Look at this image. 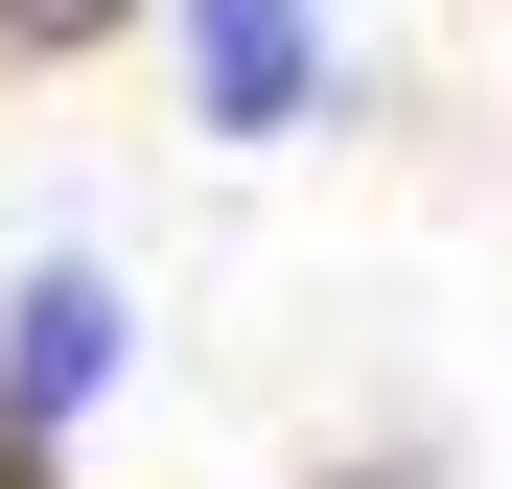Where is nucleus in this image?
I'll return each instance as SVG.
<instances>
[{
  "mask_svg": "<svg viewBox=\"0 0 512 489\" xmlns=\"http://www.w3.org/2000/svg\"><path fill=\"white\" fill-rule=\"evenodd\" d=\"M187 117H210V140L326 117V0H187Z\"/></svg>",
  "mask_w": 512,
  "mask_h": 489,
  "instance_id": "nucleus-2",
  "label": "nucleus"
},
{
  "mask_svg": "<svg viewBox=\"0 0 512 489\" xmlns=\"http://www.w3.org/2000/svg\"><path fill=\"white\" fill-rule=\"evenodd\" d=\"M94 396H117V280H94V257H24V280H0V420L70 443Z\"/></svg>",
  "mask_w": 512,
  "mask_h": 489,
  "instance_id": "nucleus-1",
  "label": "nucleus"
},
{
  "mask_svg": "<svg viewBox=\"0 0 512 489\" xmlns=\"http://www.w3.org/2000/svg\"><path fill=\"white\" fill-rule=\"evenodd\" d=\"M0 489H47V443H24V420H0Z\"/></svg>",
  "mask_w": 512,
  "mask_h": 489,
  "instance_id": "nucleus-3",
  "label": "nucleus"
},
{
  "mask_svg": "<svg viewBox=\"0 0 512 489\" xmlns=\"http://www.w3.org/2000/svg\"><path fill=\"white\" fill-rule=\"evenodd\" d=\"M47 24H140V0H47Z\"/></svg>",
  "mask_w": 512,
  "mask_h": 489,
  "instance_id": "nucleus-4",
  "label": "nucleus"
},
{
  "mask_svg": "<svg viewBox=\"0 0 512 489\" xmlns=\"http://www.w3.org/2000/svg\"><path fill=\"white\" fill-rule=\"evenodd\" d=\"M0 24H47V0H0Z\"/></svg>",
  "mask_w": 512,
  "mask_h": 489,
  "instance_id": "nucleus-5",
  "label": "nucleus"
}]
</instances>
